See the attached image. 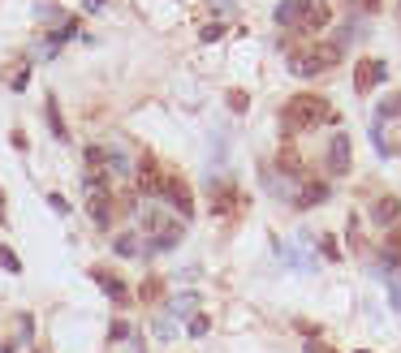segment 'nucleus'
Segmentation results:
<instances>
[{"mask_svg":"<svg viewBox=\"0 0 401 353\" xmlns=\"http://www.w3.org/2000/svg\"><path fill=\"white\" fill-rule=\"evenodd\" d=\"M285 130H315V125H328L332 121V104L319 100V95H294L281 112Z\"/></svg>","mask_w":401,"mask_h":353,"instance_id":"obj_1","label":"nucleus"},{"mask_svg":"<svg viewBox=\"0 0 401 353\" xmlns=\"http://www.w3.org/2000/svg\"><path fill=\"white\" fill-rule=\"evenodd\" d=\"M277 22L285 30H324L328 26V5L324 0H281L277 9Z\"/></svg>","mask_w":401,"mask_h":353,"instance_id":"obj_2","label":"nucleus"},{"mask_svg":"<svg viewBox=\"0 0 401 353\" xmlns=\"http://www.w3.org/2000/svg\"><path fill=\"white\" fill-rule=\"evenodd\" d=\"M160 203H169L173 212H177V220L195 216V198H190V190H186L182 176H164V185H160Z\"/></svg>","mask_w":401,"mask_h":353,"instance_id":"obj_3","label":"nucleus"},{"mask_svg":"<svg viewBox=\"0 0 401 353\" xmlns=\"http://www.w3.org/2000/svg\"><path fill=\"white\" fill-rule=\"evenodd\" d=\"M384 60H362L358 65V73H354V87H358V95H371V87H380L384 82Z\"/></svg>","mask_w":401,"mask_h":353,"instance_id":"obj_4","label":"nucleus"},{"mask_svg":"<svg viewBox=\"0 0 401 353\" xmlns=\"http://www.w3.org/2000/svg\"><path fill=\"white\" fill-rule=\"evenodd\" d=\"M328 172H336V176L349 172V138H345V134H336V138L328 142Z\"/></svg>","mask_w":401,"mask_h":353,"instance_id":"obj_5","label":"nucleus"},{"mask_svg":"<svg viewBox=\"0 0 401 353\" xmlns=\"http://www.w3.org/2000/svg\"><path fill=\"white\" fill-rule=\"evenodd\" d=\"M91 280L100 284L104 293H108L112 301H117V306H125V301H130V288H125V284H121L117 276H108V271H91Z\"/></svg>","mask_w":401,"mask_h":353,"instance_id":"obj_6","label":"nucleus"},{"mask_svg":"<svg viewBox=\"0 0 401 353\" xmlns=\"http://www.w3.org/2000/svg\"><path fill=\"white\" fill-rule=\"evenodd\" d=\"M397 216H401V198H393V194H384L371 207V224H397Z\"/></svg>","mask_w":401,"mask_h":353,"instance_id":"obj_7","label":"nucleus"},{"mask_svg":"<svg viewBox=\"0 0 401 353\" xmlns=\"http://www.w3.org/2000/svg\"><path fill=\"white\" fill-rule=\"evenodd\" d=\"M112 250L125 254V259H138V254H142V242H138L134 233H125V237H117V242H112Z\"/></svg>","mask_w":401,"mask_h":353,"instance_id":"obj_8","label":"nucleus"},{"mask_svg":"<svg viewBox=\"0 0 401 353\" xmlns=\"http://www.w3.org/2000/svg\"><path fill=\"white\" fill-rule=\"evenodd\" d=\"M47 121H52V134L65 142V125H61V112H56V100H52V95H47Z\"/></svg>","mask_w":401,"mask_h":353,"instance_id":"obj_9","label":"nucleus"},{"mask_svg":"<svg viewBox=\"0 0 401 353\" xmlns=\"http://www.w3.org/2000/svg\"><path fill=\"white\" fill-rule=\"evenodd\" d=\"M0 267H5V271H22V263H18V254H13L9 246H0Z\"/></svg>","mask_w":401,"mask_h":353,"instance_id":"obj_10","label":"nucleus"},{"mask_svg":"<svg viewBox=\"0 0 401 353\" xmlns=\"http://www.w3.org/2000/svg\"><path fill=\"white\" fill-rule=\"evenodd\" d=\"M203 332H207V315H195L186 323V336H203Z\"/></svg>","mask_w":401,"mask_h":353,"instance_id":"obj_11","label":"nucleus"},{"mask_svg":"<svg viewBox=\"0 0 401 353\" xmlns=\"http://www.w3.org/2000/svg\"><path fill=\"white\" fill-rule=\"evenodd\" d=\"M220 35H224V26H220V22H216V26H207V30H203V39H207V43H212V39H220Z\"/></svg>","mask_w":401,"mask_h":353,"instance_id":"obj_12","label":"nucleus"},{"mask_svg":"<svg viewBox=\"0 0 401 353\" xmlns=\"http://www.w3.org/2000/svg\"><path fill=\"white\" fill-rule=\"evenodd\" d=\"M229 108L233 112H246V95H229Z\"/></svg>","mask_w":401,"mask_h":353,"instance_id":"obj_13","label":"nucleus"},{"mask_svg":"<svg viewBox=\"0 0 401 353\" xmlns=\"http://www.w3.org/2000/svg\"><path fill=\"white\" fill-rule=\"evenodd\" d=\"M358 5H362V9H371V13H376V9H380V0H358Z\"/></svg>","mask_w":401,"mask_h":353,"instance_id":"obj_14","label":"nucleus"},{"mask_svg":"<svg viewBox=\"0 0 401 353\" xmlns=\"http://www.w3.org/2000/svg\"><path fill=\"white\" fill-rule=\"evenodd\" d=\"M0 224H5V194H0Z\"/></svg>","mask_w":401,"mask_h":353,"instance_id":"obj_15","label":"nucleus"}]
</instances>
